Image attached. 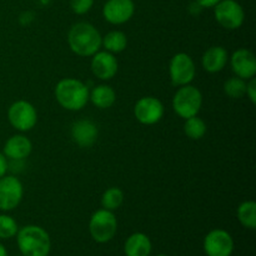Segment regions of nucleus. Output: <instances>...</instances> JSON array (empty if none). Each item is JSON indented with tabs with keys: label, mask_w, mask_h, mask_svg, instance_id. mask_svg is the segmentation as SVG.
I'll return each mask as SVG.
<instances>
[{
	"label": "nucleus",
	"mask_w": 256,
	"mask_h": 256,
	"mask_svg": "<svg viewBox=\"0 0 256 256\" xmlns=\"http://www.w3.org/2000/svg\"><path fill=\"white\" fill-rule=\"evenodd\" d=\"M195 2L202 8H214L220 0H195Z\"/></svg>",
	"instance_id": "obj_29"
},
{
	"label": "nucleus",
	"mask_w": 256,
	"mask_h": 256,
	"mask_svg": "<svg viewBox=\"0 0 256 256\" xmlns=\"http://www.w3.org/2000/svg\"><path fill=\"white\" fill-rule=\"evenodd\" d=\"M92 74L100 80H112L116 75L119 64L114 54L109 52H98L92 55Z\"/></svg>",
	"instance_id": "obj_14"
},
{
	"label": "nucleus",
	"mask_w": 256,
	"mask_h": 256,
	"mask_svg": "<svg viewBox=\"0 0 256 256\" xmlns=\"http://www.w3.org/2000/svg\"><path fill=\"white\" fill-rule=\"evenodd\" d=\"M102 35L89 22H76L68 32V44L74 54L79 56H92L102 48Z\"/></svg>",
	"instance_id": "obj_1"
},
{
	"label": "nucleus",
	"mask_w": 256,
	"mask_h": 256,
	"mask_svg": "<svg viewBox=\"0 0 256 256\" xmlns=\"http://www.w3.org/2000/svg\"><path fill=\"white\" fill-rule=\"evenodd\" d=\"M202 105V95L196 86H180L172 98V109L182 119L196 116Z\"/></svg>",
	"instance_id": "obj_4"
},
{
	"label": "nucleus",
	"mask_w": 256,
	"mask_h": 256,
	"mask_svg": "<svg viewBox=\"0 0 256 256\" xmlns=\"http://www.w3.org/2000/svg\"><path fill=\"white\" fill-rule=\"evenodd\" d=\"M89 100L99 109H109L116 102V92L110 85H98L89 92Z\"/></svg>",
	"instance_id": "obj_19"
},
{
	"label": "nucleus",
	"mask_w": 256,
	"mask_h": 256,
	"mask_svg": "<svg viewBox=\"0 0 256 256\" xmlns=\"http://www.w3.org/2000/svg\"><path fill=\"white\" fill-rule=\"evenodd\" d=\"M170 79L175 86H184L190 84L196 75V66L190 55L178 52L170 60Z\"/></svg>",
	"instance_id": "obj_8"
},
{
	"label": "nucleus",
	"mask_w": 256,
	"mask_h": 256,
	"mask_svg": "<svg viewBox=\"0 0 256 256\" xmlns=\"http://www.w3.org/2000/svg\"><path fill=\"white\" fill-rule=\"evenodd\" d=\"M102 45L106 52H112V54H118L126 49L128 38L122 32L112 30L102 38Z\"/></svg>",
	"instance_id": "obj_20"
},
{
	"label": "nucleus",
	"mask_w": 256,
	"mask_h": 256,
	"mask_svg": "<svg viewBox=\"0 0 256 256\" xmlns=\"http://www.w3.org/2000/svg\"><path fill=\"white\" fill-rule=\"evenodd\" d=\"M24 195L22 182L14 175H4L0 178V210L12 212L19 206Z\"/></svg>",
	"instance_id": "obj_9"
},
{
	"label": "nucleus",
	"mask_w": 256,
	"mask_h": 256,
	"mask_svg": "<svg viewBox=\"0 0 256 256\" xmlns=\"http://www.w3.org/2000/svg\"><path fill=\"white\" fill-rule=\"evenodd\" d=\"M246 95L252 104H256V80H255V78H252V79L249 80V82H246Z\"/></svg>",
	"instance_id": "obj_27"
},
{
	"label": "nucleus",
	"mask_w": 256,
	"mask_h": 256,
	"mask_svg": "<svg viewBox=\"0 0 256 256\" xmlns=\"http://www.w3.org/2000/svg\"><path fill=\"white\" fill-rule=\"evenodd\" d=\"M16 244L22 256H48L52 249L49 234L38 225H26L18 230Z\"/></svg>",
	"instance_id": "obj_3"
},
{
	"label": "nucleus",
	"mask_w": 256,
	"mask_h": 256,
	"mask_svg": "<svg viewBox=\"0 0 256 256\" xmlns=\"http://www.w3.org/2000/svg\"><path fill=\"white\" fill-rule=\"evenodd\" d=\"M156 256H168V255H165V254H160V255H156Z\"/></svg>",
	"instance_id": "obj_31"
},
{
	"label": "nucleus",
	"mask_w": 256,
	"mask_h": 256,
	"mask_svg": "<svg viewBox=\"0 0 256 256\" xmlns=\"http://www.w3.org/2000/svg\"><path fill=\"white\" fill-rule=\"evenodd\" d=\"M135 12L132 0H108L102 8V16L112 25H122L129 22Z\"/></svg>",
	"instance_id": "obj_12"
},
{
	"label": "nucleus",
	"mask_w": 256,
	"mask_h": 256,
	"mask_svg": "<svg viewBox=\"0 0 256 256\" xmlns=\"http://www.w3.org/2000/svg\"><path fill=\"white\" fill-rule=\"evenodd\" d=\"M0 256H8L6 249H5V246L2 244V242H0Z\"/></svg>",
	"instance_id": "obj_30"
},
{
	"label": "nucleus",
	"mask_w": 256,
	"mask_h": 256,
	"mask_svg": "<svg viewBox=\"0 0 256 256\" xmlns=\"http://www.w3.org/2000/svg\"><path fill=\"white\" fill-rule=\"evenodd\" d=\"M214 8L215 19L225 29L236 30L244 24V9L236 0H220Z\"/></svg>",
	"instance_id": "obj_7"
},
{
	"label": "nucleus",
	"mask_w": 256,
	"mask_h": 256,
	"mask_svg": "<svg viewBox=\"0 0 256 256\" xmlns=\"http://www.w3.org/2000/svg\"><path fill=\"white\" fill-rule=\"evenodd\" d=\"M32 150V144L25 135L16 134L6 140L2 149V154L10 160H24L30 155Z\"/></svg>",
	"instance_id": "obj_16"
},
{
	"label": "nucleus",
	"mask_w": 256,
	"mask_h": 256,
	"mask_svg": "<svg viewBox=\"0 0 256 256\" xmlns=\"http://www.w3.org/2000/svg\"><path fill=\"white\" fill-rule=\"evenodd\" d=\"M206 129L208 128L205 122L202 118H198V115L189 118V119H185L184 132L189 139L200 140L206 134Z\"/></svg>",
	"instance_id": "obj_23"
},
{
	"label": "nucleus",
	"mask_w": 256,
	"mask_h": 256,
	"mask_svg": "<svg viewBox=\"0 0 256 256\" xmlns=\"http://www.w3.org/2000/svg\"><path fill=\"white\" fill-rule=\"evenodd\" d=\"M228 62H229V54L228 50L222 46L209 48L202 58V68L212 74L222 72L226 66Z\"/></svg>",
	"instance_id": "obj_17"
},
{
	"label": "nucleus",
	"mask_w": 256,
	"mask_h": 256,
	"mask_svg": "<svg viewBox=\"0 0 256 256\" xmlns=\"http://www.w3.org/2000/svg\"><path fill=\"white\" fill-rule=\"evenodd\" d=\"M8 169H9V162H8V159L5 158V155L2 154V152H0V178L6 175Z\"/></svg>",
	"instance_id": "obj_28"
},
{
	"label": "nucleus",
	"mask_w": 256,
	"mask_h": 256,
	"mask_svg": "<svg viewBox=\"0 0 256 256\" xmlns=\"http://www.w3.org/2000/svg\"><path fill=\"white\" fill-rule=\"evenodd\" d=\"M89 88L74 78L62 79L55 86V98L60 106L70 112H79L89 102Z\"/></svg>",
	"instance_id": "obj_2"
},
{
	"label": "nucleus",
	"mask_w": 256,
	"mask_h": 256,
	"mask_svg": "<svg viewBox=\"0 0 256 256\" xmlns=\"http://www.w3.org/2000/svg\"><path fill=\"white\" fill-rule=\"evenodd\" d=\"M134 115L144 125H154L164 116V105L158 98H140L134 106Z\"/></svg>",
	"instance_id": "obj_10"
},
{
	"label": "nucleus",
	"mask_w": 256,
	"mask_h": 256,
	"mask_svg": "<svg viewBox=\"0 0 256 256\" xmlns=\"http://www.w3.org/2000/svg\"><path fill=\"white\" fill-rule=\"evenodd\" d=\"M89 232L92 239L99 244L112 240L118 232V220L114 212L106 209L96 210L90 218Z\"/></svg>",
	"instance_id": "obj_5"
},
{
	"label": "nucleus",
	"mask_w": 256,
	"mask_h": 256,
	"mask_svg": "<svg viewBox=\"0 0 256 256\" xmlns=\"http://www.w3.org/2000/svg\"><path fill=\"white\" fill-rule=\"evenodd\" d=\"M94 5V0H70V8L78 15L86 14Z\"/></svg>",
	"instance_id": "obj_26"
},
{
	"label": "nucleus",
	"mask_w": 256,
	"mask_h": 256,
	"mask_svg": "<svg viewBox=\"0 0 256 256\" xmlns=\"http://www.w3.org/2000/svg\"><path fill=\"white\" fill-rule=\"evenodd\" d=\"M18 230H19V226L14 218L6 214L0 215V239L6 240L16 236Z\"/></svg>",
	"instance_id": "obj_25"
},
{
	"label": "nucleus",
	"mask_w": 256,
	"mask_h": 256,
	"mask_svg": "<svg viewBox=\"0 0 256 256\" xmlns=\"http://www.w3.org/2000/svg\"><path fill=\"white\" fill-rule=\"evenodd\" d=\"M8 119L10 125L18 132H29L36 125L38 112L34 105L26 100H18L10 105L8 110Z\"/></svg>",
	"instance_id": "obj_6"
},
{
	"label": "nucleus",
	"mask_w": 256,
	"mask_h": 256,
	"mask_svg": "<svg viewBox=\"0 0 256 256\" xmlns=\"http://www.w3.org/2000/svg\"><path fill=\"white\" fill-rule=\"evenodd\" d=\"M238 219L240 224L250 230L256 229V202L248 200L238 208Z\"/></svg>",
	"instance_id": "obj_21"
},
{
	"label": "nucleus",
	"mask_w": 256,
	"mask_h": 256,
	"mask_svg": "<svg viewBox=\"0 0 256 256\" xmlns=\"http://www.w3.org/2000/svg\"><path fill=\"white\" fill-rule=\"evenodd\" d=\"M230 64L235 76L250 80L256 74V59L250 50L238 49L230 58Z\"/></svg>",
	"instance_id": "obj_13"
},
{
	"label": "nucleus",
	"mask_w": 256,
	"mask_h": 256,
	"mask_svg": "<svg viewBox=\"0 0 256 256\" xmlns=\"http://www.w3.org/2000/svg\"><path fill=\"white\" fill-rule=\"evenodd\" d=\"M224 92L232 99H242L246 95V80L239 76L230 78L225 82Z\"/></svg>",
	"instance_id": "obj_24"
},
{
	"label": "nucleus",
	"mask_w": 256,
	"mask_h": 256,
	"mask_svg": "<svg viewBox=\"0 0 256 256\" xmlns=\"http://www.w3.org/2000/svg\"><path fill=\"white\" fill-rule=\"evenodd\" d=\"M122 202H124V192L116 186H112L106 189L102 196V209L110 210V212L119 209Z\"/></svg>",
	"instance_id": "obj_22"
},
{
	"label": "nucleus",
	"mask_w": 256,
	"mask_h": 256,
	"mask_svg": "<svg viewBox=\"0 0 256 256\" xmlns=\"http://www.w3.org/2000/svg\"></svg>",
	"instance_id": "obj_32"
},
{
	"label": "nucleus",
	"mask_w": 256,
	"mask_h": 256,
	"mask_svg": "<svg viewBox=\"0 0 256 256\" xmlns=\"http://www.w3.org/2000/svg\"><path fill=\"white\" fill-rule=\"evenodd\" d=\"M152 249V242L144 232L132 234L128 238L124 245L125 256H149Z\"/></svg>",
	"instance_id": "obj_18"
},
{
	"label": "nucleus",
	"mask_w": 256,
	"mask_h": 256,
	"mask_svg": "<svg viewBox=\"0 0 256 256\" xmlns=\"http://www.w3.org/2000/svg\"><path fill=\"white\" fill-rule=\"evenodd\" d=\"M204 252L208 256H232L234 240L226 230L214 229L205 236Z\"/></svg>",
	"instance_id": "obj_11"
},
{
	"label": "nucleus",
	"mask_w": 256,
	"mask_h": 256,
	"mask_svg": "<svg viewBox=\"0 0 256 256\" xmlns=\"http://www.w3.org/2000/svg\"><path fill=\"white\" fill-rule=\"evenodd\" d=\"M72 138L80 148H90L96 142L99 130L92 120H78L72 125Z\"/></svg>",
	"instance_id": "obj_15"
}]
</instances>
